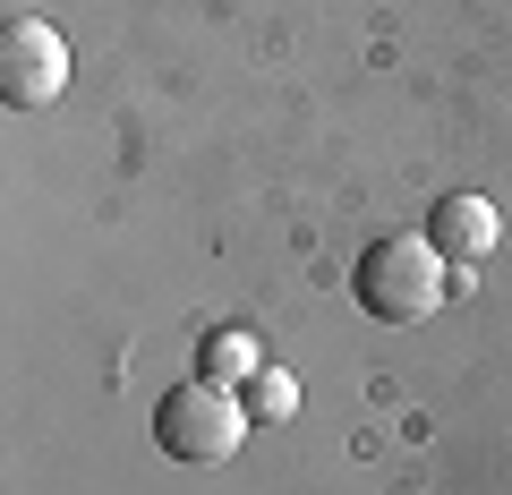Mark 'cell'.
I'll list each match as a JSON object with an SVG mask.
<instances>
[{
	"instance_id": "1",
	"label": "cell",
	"mask_w": 512,
	"mask_h": 495,
	"mask_svg": "<svg viewBox=\"0 0 512 495\" xmlns=\"http://www.w3.org/2000/svg\"><path fill=\"white\" fill-rule=\"evenodd\" d=\"M350 291H359V308L376 316V325H419V316H436V299H444L436 239H419V231L376 239L359 257V274H350Z\"/></svg>"
},
{
	"instance_id": "3",
	"label": "cell",
	"mask_w": 512,
	"mask_h": 495,
	"mask_svg": "<svg viewBox=\"0 0 512 495\" xmlns=\"http://www.w3.org/2000/svg\"><path fill=\"white\" fill-rule=\"evenodd\" d=\"M60 86H69V43H60V26L9 18V35H0V94L18 111H43V103H60Z\"/></svg>"
},
{
	"instance_id": "5",
	"label": "cell",
	"mask_w": 512,
	"mask_h": 495,
	"mask_svg": "<svg viewBox=\"0 0 512 495\" xmlns=\"http://www.w3.org/2000/svg\"><path fill=\"white\" fill-rule=\"evenodd\" d=\"M256 367H265V359H256L248 333H205V342H197V376H205V385H231L239 393Z\"/></svg>"
},
{
	"instance_id": "4",
	"label": "cell",
	"mask_w": 512,
	"mask_h": 495,
	"mask_svg": "<svg viewBox=\"0 0 512 495\" xmlns=\"http://www.w3.org/2000/svg\"><path fill=\"white\" fill-rule=\"evenodd\" d=\"M427 239H436L444 265H478L495 257V205L487 197H444L436 214H427Z\"/></svg>"
},
{
	"instance_id": "6",
	"label": "cell",
	"mask_w": 512,
	"mask_h": 495,
	"mask_svg": "<svg viewBox=\"0 0 512 495\" xmlns=\"http://www.w3.org/2000/svg\"><path fill=\"white\" fill-rule=\"evenodd\" d=\"M239 402H248V419H291V410H299V385L282 376V367H256L248 385H239Z\"/></svg>"
},
{
	"instance_id": "2",
	"label": "cell",
	"mask_w": 512,
	"mask_h": 495,
	"mask_svg": "<svg viewBox=\"0 0 512 495\" xmlns=\"http://www.w3.org/2000/svg\"><path fill=\"white\" fill-rule=\"evenodd\" d=\"M239 427H248V402H239L231 385H171L163 402H154V444H163L171 461H188V470H214V461L239 453Z\"/></svg>"
}]
</instances>
